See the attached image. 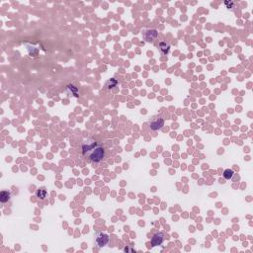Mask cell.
Masks as SVG:
<instances>
[{"label":"cell","instance_id":"cell-1","mask_svg":"<svg viewBox=\"0 0 253 253\" xmlns=\"http://www.w3.org/2000/svg\"><path fill=\"white\" fill-rule=\"evenodd\" d=\"M85 157L89 158L91 162H100L105 157V149L100 144H96L95 147L90 150Z\"/></svg>","mask_w":253,"mask_h":253},{"label":"cell","instance_id":"cell-2","mask_svg":"<svg viewBox=\"0 0 253 253\" xmlns=\"http://www.w3.org/2000/svg\"><path fill=\"white\" fill-rule=\"evenodd\" d=\"M163 126H164V119L160 115L152 117V119L149 122V128L151 129L152 131L161 130Z\"/></svg>","mask_w":253,"mask_h":253},{"label":"cell","instance_id":"cell-3","mask_svg":"<svg viewBox=\"0 0 253 253\" xmlns=\"http://www.w3.org/2000/svg\"><path fill=\"white\" fill-rule=\"evenodd\" d=\"M95 242L98 248H102L109 242V235L103 233H97L95 235Z\"/></svg>","mask_w":253,"mask_h":253},{"label":"cell","instance_id":"cell-4","mask_svg":"<svg viewBox=\"0 0 253 253\" xmlns=\"http://www.w3.org/2000/svg\"><path fill=\"white\" fill-rule=\"evenodd\" d=\"M157 37H158V32L154 29L147 30V31H144V33H143V38H144L145 42H147V43L154 42V40H156Z\"/></svg>","mask_w":253,"mask_h":253},{"label":"cell","instance_id":"cell-5","mask_svg":"<svg viewBox=\"0 0 253 253\" xmlns=\"http://www.w3.org/2000/svg\"><path fill=\"white\" fill-rule=\"evenodd\" d=\"M165 239V233H156L155 234H153V236L151 237V246H159L162 244V242Z\"/></svg>","mask_w":253,"mask_h":253},{"label":"cell","instance_id":"cell-6","mask_svg":"<svg viewBox=\"0 0 253 253\" xmlns=\"http://www.w3.org/2000/svg\"><path fill=\"white\" fill-rule=\"evenodd\" d=\"M96 144H97V142L94 141V139H87V141L83 142V144H82V152H83L84 156L87 155V153L95 147Z\"/></svg>","mask_w":253,"mask_h":253},{"label":"cell","instance_id":"cell-7","mask_svg":"<svg viewBox=\"0 0 253 253\" xmlns=\"http://www.w3.org/2000/svg\"><path fill=\"white\" fill-rule=\"evenodd\" d=\"M158 47H159V51L161 52L162 55H167V53L169 52V51H170V45L168 44V43L164 42V41L159 43Z\"/></svg>","mask_w":253,"mask_h":253},{"label":"cell","instance_id":"cell-8","mask_svg":"<svg viewBox=\"0 0 253 253\" xmlns=\"http://www.w3.org/2000/svg\"><path fill=\"white\" fill-rule=\"evenodd\" d=\"M47 190L45 188H39L37 191H36V196L38 199H40V200H45L47 198Z\"/></svg>","mask_w":253,"mask_h":253},{"label":"cell","instance_id":"cell-9","mask_svg":"<svg viewBox=\"0 0 253 253\" xmlns=\"http://www.w3.org/2000/svg\"><path fill=\"white\" fill-rule=\"evenodd\" d=\"M10 198H11V193L8 192V191H2L1 194H0V201L1 203H7Z\"/></svg>","mask_w":253,"mask_h":253},{"label":"cell","instance_id":"cell-10","mask_svg":"<svg viewBox=\"0 0 253 253\" xmlns=\"http://www.w3.org/2000/svg\"><path fill=\"white\" fill-rule=\"evenodd\" d=\"M117 85H118V80L115 78H110L106 83V87L108 90H110V89H113L114 87H116Z\"/></svg>","mask_w":253,"mask_h":253},{"label":"cell","instance_id":"cell-11","mask_svg":"<svg viewBox=\"0 0 253 253\" xmlns=\"http://www.w3.org/2000/svg\"><path fill=\"white\" fill-rule=\"evenodd\" d=\"M233 175H234V172L233 169H225L223 173V177L225 180H230L233 177Z\"/></svg>","mask_w":253,"mask_h":253},{"label":"cell","instance_id":"cell-12","mask_svg":"<svg viewBox=\"0 0 253 253\" xmlns=\"http://www.w3.org/2000/svg\"><path fill=\"white\" fill-rule=\"evenodd\" d=\"M67 91L69 92V94H71L75 97L78 96V89H77V87H75V86L72 84H69L67 86Z\"/></svg>","mask_w":253,"mask_h":253},{"label":"cell","instance_id":"cell-13","mask_svg":"<svg viewBox=\"0 0 253 253\" xmlns=\"http://www.w3.org/2000/svg\"><path fill=\"white\" fill-rule=\"evenodd\" d=\"M224 4L227 5V7H228V9H229V8H233V5H234V3H233V2H231V1H229V2H228V1H225Z\"/></svg>","mask_w":253,"mask_h":253}]
</instances>
